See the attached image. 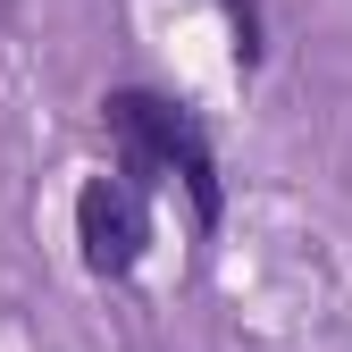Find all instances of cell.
Wrapping results in <instances>:
<instances>
[{"mask_svg":"<svg viewBox=\"0 0 352 352\" xmlns=\"http://www.w3.org/2000/svg\"><path fill=\"white\" fill-rule=\"evenodd\" d=\"M101 118H109L126 168H135V176H176V185L193 193V218H201V227H218V160H210L201 126H193L185 109L160 101V93H109Z\"/></svg>","mask_w":352,"mask_h":352,"instance_id":"6da1fadb","label":"cell"},{"mask_svg":"<svg viewBox=\"0 0 352 352\" xmlns=\"http://www.w3.org/2000/svg\"><path fill=\"white\" fill-rule=\"evenodd\" d=\"M76 252L93 277H135L151 252V201L135 176H93L76 193Z\"/></svg>","mask_w":352,"mask_h":352,"instance_id":"7a4b0ae2","label":"cell"}]
</instances>
